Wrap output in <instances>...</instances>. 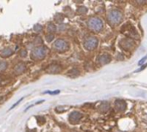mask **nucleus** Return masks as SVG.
Listing matches in <instances>:
<instances>
[{"label": "nucleus", "mask_w": 147, "mask_h": 132, "mask_svg": "<svg viewBox=\"0 0 147 132\" xmlns=\"http://www.w3.org/2000/svg\"><path fill=\"white\" fill-rule=\"evenodd\" d=\"M88 26L91 30L95 32H100L103 27V22L98 17H91L88 21Z\"/></svg>", "instance_id": "nucleus-1"}, {"label": "nucleus", "mask_w": 147, "mask_h": 132, "mask_svg": "<svg viewBox=\"0 0 147 132\" xmlns=\"http://www.w3.org/2000/svg\"><path fill=\"white\" fill-rule=\"evenodd\" d=\"M47 54V48L45 46H38L31 52V58L34 60H41L45 58Z\"/></svg>", "instance_id": "nucleus-2"}, {"label": "nucleus", "mask_w": 147, "mask_h": 132, "mask_svg": "<svg viewBox=\"0 0 147 132\" xmlns=\"http://www.w3.org/2000/svg\"><path fill=\"white\" fill-rule=\"evenodd\" d=\"M108 20L113 25L118 24L122 20V14L120 10L112 9L108 15Z\"/></svg>", "instance_id": "nucleus-3"}, {"label": "nucleus", "mask_w": 147, "mask_h": 132, "mask_svg": "<svg viewBox=\"0 0 147 132\" xmlns=\"http://www.w3.org/2000/svg\"><path fill=\"white\" fill-rule=\"evenodd\" d=\"M53 48H54V50H56L59 52H66L68 50L69 45L65 40L59 39L54 42Z\"/></svg>", "instance_id": "nucleus-4"}, {"label": "nucleus", "mask_w": 147, "mask_h": 132, "mask_svg": "<svg viewBox=\"0 0 147 132\" xmlns=\"http://www.w3.org/2000/svg\"><path fill=\"white\" fill-rule=\"evenodd\" d=\"M97 45H98V40L94 36H90V37L87 38L84 44L85 49H87L89 51H92V50L96 49Z\"/></svg>", "instance_id": "nucleus-5"}, {"label": "nucleus", "mask_w": 147, "mask_h": 132, "mask_svg": "<svg viewBox=\"0 0 147 132\" xmlns=\"http://www.w3.org/2000/svg\"><path fill=\"white\" fill-rule=\"evenodd\" d=\"M82 117H83V115L80 113H78V112H72L69 115V121L72 125H75V124H77V123H78L80 121Z\"/></svg>", "instance_id": "nucleus-6"}, {"label": "nucleus", "mask_w": 147, "mask_h": 132, "mask_svg": "<svg viewBox=\"0 0 147 132\" xmlns=\"http://www.w3.org/2000/svg\"><path fill=\"white\" fill-rule=\"evenodd\" d=\"M26 69H27V67L23 63H19L15 66L14 73L16 75H21V74H22V73H24L26 71Z\"/></svg>", "instance_id": "nucleus-7"}, {"label": "nucleus", "mask_w": 147, "mask_h": 132, "mask_svg": "<svg viewBox=\"0 0 147 132\" xmlns=\"http://www.w3.org/2000/svg\"><path fill=\"white\" fill-rule=\"evenodd\" d=\"M60 70H61L60 65L56 64L49 65L47 69V72L50 73V74H58L59 72H60Z\"/></svg>", "instance_id": "nucleus-8"}, {"label": "nucleus", "mask_w": 147, "mask_h": 132, "mask_svg": "<svg viewBox=\"0 0 147 132\" xmlns=\"http://www.w3.org/2000/svg\"><path fill=\"white\" fill-rule=\"evenodd\" d=\"M98 62L102 64H105L110 62V57L108 54H103L98 58Z\"/></svg>", "instance_id": "nucleus-9"}, {"label": "nucleus", "mask_w": 147, "mask_h": 132, "mask_svg": "<svg viewBox=\"0 0 147 132\" xmlns=\"http://www.w3.org/2000/svg\"><path fill=\"white\" fill-rule=\"evenodd\" d=\"M13 54V50L11 49V48H4L2 52H1V53H0V56L2 57V58H8V57H10L11 55Z\"/></svg>", "instance_id": "nucleus-10"}, {"label": "nucleus", "mask_w": 147, "mask_h": 132, "mask_svg": "<svg viewBox=\"0 0 147 132\" xmlns=\"http://www.w3.org/2000/svg\"><path fill=\"white\" fill-rule=\"evenodd\" d=\"M56 30H57V27H56V26H55L54 23L50 22V23L47 24V31H48L49 33L53 34V33L56 32Z\"/></svg>", "instance_id": "nucleus-11"}, {"label": "nucleus", "mask_w": 147, "mask_h": 132, "mask_svg": "<svg viewBox=\"0 0 147 132\" xmlns=\"http://www.w3.org/2000/svg\"><path fill=\"white\" fill-rule=\"evenodd\" d=\"M68 75H69L70 76H71V77H75V76H78L79 75V72H78V70L72 69L71 70H70V71L68 72Z\"/></svg>", "instance_id": "nucleus-12"}, {"label": "nucleus", "mask_w": 147, "mask_h": 132, "mask_svg": "<svg viewBox=\"0 0 147 132\" xmlns=\"http://www.w3.org/2000/svg\"><path fill=\"white\" fill-rule=\"evenodd\" d=\"M122 105H126L123 101H116V105H115V107H116V108L119 110V111H124L123 110V108L121 107V106Z\"/></svg>", "instance_id": "nucleus-13"}, {"label": "nucleus", "mask_w": 147, "mask_h": 132, "mask_svg": "<svg viewBox=\"0 0 147 132\" xmlns=\"http://www.w3.org/2000/svg\"><path fill=\"white\" fill-rule=\"evenodd\" d=\"M7 68V63L5 61H0V71L4 70Z\"/></svg>", "instance_id": "nucleus-14"}, {"label": "nucleus", "mask_w": 147, "mask_h": 132, "mask_svg": "<svg viewBox=\"0 0 147 132\" xmlns=\"http://www.w3.org/2000/svg\"><path fill=\"white\" fill-rule=\"evenodd\" d=\"M34 30L35 32H40L42 30V26L40 25V24H36V25L34 26Z\"/></svg>", "instance_id": "nucleus-15"}, {"label": "nucleus", "mask_w": 147, "mask_h": 132, "mask_svg": "<svg viewBox=\"0 0 147 132\" xmlns=\"http://www.w3.org/2000/svg\"><path fill=\"white\" fill-rule=\"evenodd\" d=\"M86 11H87V9L84 7H80L78 9V13H79V14H84V13H86Z\"/></svg>", "instance_id": "nucleus-16"}, {"label": "nucleus", "mask_w": 147, "mask_h": 132, "mask_svg": "<svg viewBox=\"0 0 147 132\" xmlns=\"http://www.w3.org/2000/svg\"><path fill=\"white\" fill-rule=\"evenodd\" d=\"M54 19L57 22H60L61 21H63V16L60 15V17H59V14H57L55 16H54Z\"/></svg>", "instance_id": "nucleus-17"}, {"label": "nucleus", "mask_w": 147, "mask_h": 132, "mask_svg": "<svg viewBox=\"0 0 147 132\" xmlns=\"http://www.w3.org/2000/svg\"><path fill=\"white\" fill-rule=\"evenodd\" d=\"M47 40L48 41V42H51L53 39H54V35L53 34H48L47 36Z\"/></svg>", "instance_id": "nucleus-18"}, {"label": "nucleus", "mask_w": 147, "mask_h": 132, "mask_svg": "<svg viewBox=\"0 0 147 132\" xmlns=\"http://www.w3.org/2000/svg\"><path fill=\"white\" fill-rule=\"evenodd\" d=\"M27 55H28V52H27L26 50H22V51L20 52V56H21L22 58H25Z\"/></svg>", "instance_id": "nucleus-19"}, {"label": "nucleus", "mask_w": 147, "mask_h": 132, "mask_svg": "<svg viewBox=\"0 0 147 132\" xmlns=\"http://www.w3.org/2000/svg\"><path fill=\"white\" fill-rule=\"evenodd\" d=\"M45 94H59V90L57 91H46Z\"/></svg>", "instance_id": "nucleus-20"}, {"label": "nucleus", "mask_w": 147, "mask_h": 132, "mask_svg": "<svg viewBox=\"0 0 147 132\" xmlns=\"http://www.w3.org/2000/svg\"><path fill=\"white\" fill-rule=\"evenodd\" d=\"M22 100H23V98H22L21 100H19V101H17V102H16V104H14V105H13V106H12V107H11L9 108V110H12V109H13L14 107H16V106H17V105H18V104H19V103H20V102H21V101H22Z\"/></svg>", "instance_id": "nucleus-21"}, {"label": "nucleus", "mask_w": 147, "mask_h": 132, "mask_svg": "<svg viewBox=\"0 0 147 132\" xmlns=\"http://www.w3.org/2000/svg\"><path fill=\"white\" fill-rule=\"evenodd\" d=\"M146 58H147V55L146 56H145V57H144V58H142V59L140 61V62H139V65H141V64H144V62L146 60Z\"/></svg>", "instance_id": "nucleus-22"}, {"label": "nucleus", "mask_w": 147, "mask_h": 132, "mask_svg": "<svg viewBox=\"0 0 147 132\" xmlns=\"http://www.w3.org/2000/svg\"><path fill=\"white\" fill-rule=\"evenodd\" d=\"M146 66H147V64H144V65H143V66H142V67H141V68H140V70H137L136 72H140V70H144V69H145V68H146Z\"/></svg>", "instance_id": "nucleus-23"}, {"label": "nucleus", "mask_w": 147, "mask_h": 132, "mask_svg": "<svg viewBox=\"0 0 147 132\" xmlns=\"http://www.w3.org/2000/svg\"><path fill=\"white\" fill-rule=\"evenodd\" d=\"M27 132H36V131L35 130H28Z\"/></svg>", "instance_id": "nucleus-24"}, {"label": "nucleus", "mask_w": 147, "mask_h": 132, "mask_svg": "<svg viewBox=\"0 0 147 132\" xmlns=\"http://www.w3.org/2000/svg\"><path fill=\"white\" fill-rule=\"evenodd\" d=\"M73 132H76V131H73Z\"/></svg>", "instance_id": "nucleus-25"}]
</instances>
